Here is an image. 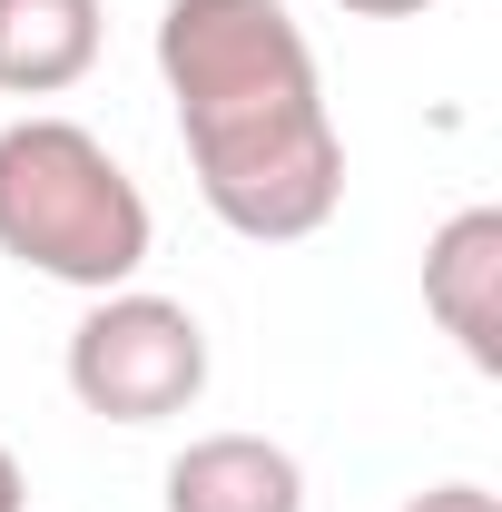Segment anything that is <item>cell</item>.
Listing matches in <instances>:
<instances>
[{
  "instance_id": "3957f363",
  "label": "cell",
  "mask_w": 502,
  "mask_h": 512,
  "mask_svg": "<svg viewBox=\"0 0 502 512\" xmlns=\"http://www.w3.org/2000/svg\"><path fill=\"white\" fill-rule=\"evenodd\" d=\"M69 394L99 424H168L207 394V325L158 286H109L69 325Z\"/></svg>"
},
{
  "instance_id": "8992f818",
  "label": "cell",
  "mask_w": 502,
  "mask_h": 512,
  "mask_svg": "<svg viewBox=\"0 0 502 512\" xmlns=\"http://www.w3.org/2000/svg\"><path fill=\"white\" fill-rule=\"evenodd\" d=\"M99 0H0V99H60L99 69Z\"/></svg>"
},
{
  "instance_id": "9c48e42d",
  "label": "cell",
  "mask_w": 502,
  "mask_h": 512,
  "mask_svg": "<svg viewBox=\"0 0 502 512\" xmlns=\"http://www.w3.org/2000/svg\"><path fill=\"white\" fill-rule=\"evenodd\" d=\"M0 512H30V473H20V453L0 444Z\"/></svg>"
},
{
  "instance_id": "7a4b0ae2",
  "label": "cell",
  "mask_w": 502,
  "mask_h": 512,
  "mask_svg": "<svg viewBox=\"0 0 502 512\" xmlns=\"http://www.w3.org/2000/svg\"><path fill=\"white\" fill-rule=\"evenodd\" d=\"M148 247H158L148 188L109 158L99 128L60 119V109H30L0 128V256L10 266L109 296V286H138Z\"/></svg>"
},
{
  "instance_id": "ba28073f",
  "label": "cell",
  "mask_w": 502,
  "mask_h": 512,
  "mask_svg": "<svg viewBox=\"0 0 502 512\" xmlns=\"http://www.w3.org/2000/svg\"><path fill=\"white\" fill-rule=\"evenodd\" d=\"M335 10H355V20H424L443 0H335Z\"/></svg>"
},
{
  "instance_id": "52a82bcc",
  "label": "cell",
  "mask_w": 502,
  "mask_h": 512,
  "mask_svg": "<svg viewBox=\"0 0 502 512\" xmlns=\"http://www.w3.org/2000/svg\"><path fill=\"white\" fill-rule=\"evenodd\" d=\"M404 512H502V503L483 493V483H424V493H414Z\"/></svg>"
},
{
  "instance_id": "5b68a950",
  "label": "cell",
  "mask_w": 502,
  "mask_h": 512,
  "mask_svg": "<svg viewBox=\"0 0 502 512\" xmlns=\"http://www.w3.org/2000/svg\"><path fill=\"white\" fill-rule=\"evenodd\" d=\"M168 512H306V463L276 434H197L168 463Z\"/></svg>"
},
{
  "instance_id": "277c9868",
  "label": "cell",
  "mask_w": 502,
  "mask_h": 512,
  "mask_svg": "<svg viewBox=\"0 0 502 512\" xmlns=\"http://www.w3.org/2000/svg\"><path fill=\"white\" fill-rule=\"evenodd\" d=\"M424 316L473 375H502V207H453L424 237Z\"/></svg>"
},
{
  "instance_id": "6da1fadb",
  "label": "cell",
  "mask_w": 502,
  "mask_h": 512,
  "mask_svg": "<svg viewBox=\"0 0 502 512\" xmlns=\"http://www.w3.org/2000/svg\"><path fill=\"white\" fill-rule=\"evenodd\" d=\"M158 79L178 99L188 178L217 227L296 247L345 207V138L286 0H168Z\"/></svg>"
}]
</instances>
